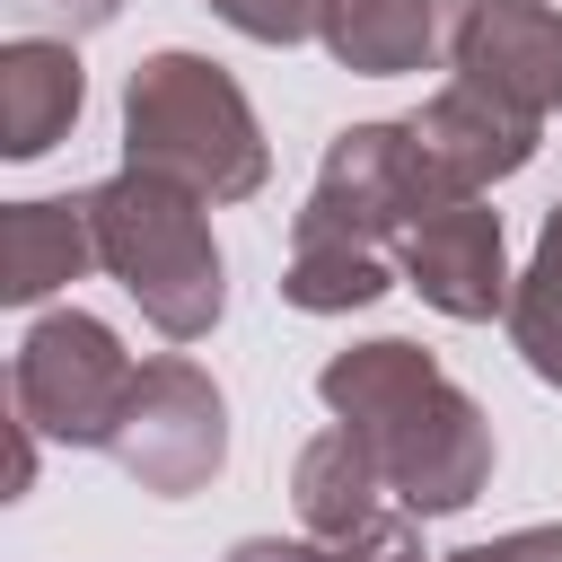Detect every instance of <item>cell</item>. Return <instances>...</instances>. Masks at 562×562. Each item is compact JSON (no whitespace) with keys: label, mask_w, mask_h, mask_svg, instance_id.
Instances as JSON below:
<instances>
[{"label":"cell","mask_w":562,"mask_h":562,"mask_svg":"<svg viewBox=\"0 0 562 562\" xmlns=\"http://www.w3.org/2000/svg\"><path fill=\"white\" fill-rule=\"evenodd\" d=\"M132 351L105 316L88 307H53L18 334V360H9V404L35 439L53 448H105L123 404H132Z\"/></svg>","instance_id":"277c9868"},{"label":"cell","mask_w":562,"mask_h":562,"mask_svg":"<svg viewBox=\"0 0 562 562\" xmlns=\"http://www.w3.org/2000/svg\"><path fill=\"white\" fill-rule=\"evenodd\" d=\"M325 9L334 0H211V18H228L246 44H307L325 35Z\"/></svg>","instance_id":"2e32d148"},{"label":"cell","mask_w":562,"mask_h":562,"mask_svg":"<svg viewBox=\"0 0 562 562\" xmlns=\"http://www.w3.org/2000/svg\"><path fill=\"white\" fill-rule=\"evenodd\" d=\"M509 342L544 386H562V211L536 228V255L509 290Z\"/></svg>","instance_id":"9a60e30c"},{"label":"cell","mask_w":562,"mask_h":562,"mask_svg":"<svg viewBox=\"0 0 562 562\" xmlns=\"http://www.w3.org/2000/svg\"><path fill=\"white\" fill-rule=\"evenodd\" d=\"M9 9H26V18L61 26V35H97V26H114V18H123V0H9Z\"/></svg>","instance_id":"d6986e66"},{"label":"cell","mask_w":562,"mask_h":562,"mask_svg":"<svg viewBox=\"0 0 562 562\" xmlns=\"http://www.w3.org/2000/svg\"><path fill=\"white\" fill-rule=\"evenodd\" d=\"M395 263H404V281L439 307V316H457V325H483V316H509V290H518V272H509V237H501V211L483 202V193H457V202H430L404 237H395Z\"/></svg>","instance_id":"52a82bcc"},{"label":"cell","mask_w":562,"mask_h":562,"mask_svg":"<svg viewBox=\"0 0 562 562\" xmlns=\"http://www.w3.org/2000/svg\"><path fill=\"white\" fill-rule=\"evenodd\" d=\"M97 211V263L123 281V299L167 334V342H202L228 307V263L211 237V202L149 176V167H114L105 184H88Z\"/></svg>","instance_id":"3957f363"},{"label":"cell","mask_w":562,"mask_h":562,"mask_svg":"<svg viewBox=\"0 0 562 562\" xmlns=\"http://www.w3.org/2000/svg\"><path fill=\"white\" fill-rule=\"evenodd\" d=\"M220 562H334V544H316V536H246Z\"/></svg>","instance_id":"ffe728a7"},{"label":"cell","mask_w":562,"mask_h":562,"mask_svg":"<svg viewBox=\"0 0 562 562\" xmlns=\"http://www.w3.org/2000/svg\"><path fill=\"white\" fill-rule=\"evenodd\" d=\"M123 167H149L202 202H246L272 176V140L246 88L211 53H149L123 79Z\"/></svg>","instance_id":"7a4b0ae2"},{"label":"cell","mask_w":562,"mask_h":562,"mask_svg":"<svg viewBox=\"0 0 562 562\" xmlns=\"http://www.w3.org/2000/svg\"><path fill=\"white\" fill-rule=\"evenodd\" d=\"M88 263H97V211H88V193H70V202H9L0 211V299L9 307L53 299Z\"/></svg>","instance_id":"4fadbf2b"},{"label":"cell","mask_w":562,"mask_h":562,"mask_svg":"<svg viewBox=\"0 0 562 562\" xmlns=\"http://www.w3.org/2000/svg\"><path fill=\"white\" fill-rule=\"evenodd\" d=\"M430 202H448L422 167L413 123H351L325 140L316 193L290 220V237H360V246H395Z\"/></svg>","instance_id":"8992f818"},{"label":"cell","mask_w":562,"mask_h":562,"mask_svg":"<svg viewBox=\"0 0 562 562\" xmlns=\"http://www.w3.org/2000/svg\"><path fill=\"white\" fill-rule=\"evenodd\" d=\"M290 501H299V527L316 536V544H351L360 527H378L386 518V465H378V448L351 430V422H334V430H316L307 448H299V465H290Z\"/></svg>","instance_id":"7c38bea8"},{"label":"cell","mask_w":562,"mask_h":562,"mask_svg":"<svg viewBox=\"0 0 562 562\" xmlns=\"http://www.w3.org/2000/svg\"><path fill=\"white\" fill-rule=\"evenodd\" d=\"M448 61H457V79L492 88L518 114H553L562 105V9H544V0H474L457 18Z\"/></svg>","instance_id":"9c48e42d"},{"label":"cell","mask_w":562,"mask_h":562,"mask_svg":"<svg viewBox=\"0 0 562 562\" xmlns=\"http://www.w3.org/2000/svg\"><path fill=\"white\" fill-rule=\"evenodd\" d=\"M334 562H430L422 553V518L413 509H386L378 527H360L351 544H334Z\"/></svg>","instance_id":"e0dca14e"},{"label":"cell","mask_w":562,"mask_h":562,"mask_svg":"<svg viewBox=\"0 0 562 562\" xmlns=\"http://www.w3.org/2000/svg\"><path fill=\"white\" fill-rule=\"evenodd\" d=\"M448 562H562V527H518V536H492V544H465Z\"/></svg>","instance_id":"ac0fdd59"},{"label":"cell","mask_w":562,"mask_h":562,"mask_svg":"<svg viewBox=\"0 0 562 562\" xmlns=\"http://www.w3.org/2000/svg\"><path fill=\"white\" fill-rule=\"evenodd\" d=\"M105 457H114L140 492L184 501V492H202V483L228 465V395L211 386V369H202V360L158 351V360H140L132 404H123V422H114Z\"/></svg>","instance_id":"5b68a950"},{"label":"cell","mask_w":562,"mask_h":562,"mask_svg":"<svg viewBox=\"0 0 562 562\" xmlns=\"http://www.w3.org/2000/svg\"><path fill=\"white\" fill-rule=\"evenodd\" d=\"M316 395H325L334 422H351L378 448L395 509L457 518V509L483 501V483H492V422L422 342H404V334L351 342V351H334L316 369Z\"/></svg>","instance_id":"6da1fadb"},{"label":"cell","mask_w":562,"mask_h":562,"mask_svg":"<svg viewBox=\"0 0 562 562\" xmlns=\"http://www.w3.org/2000/svg\"><path fill=\"white\" fill-rule=\"evenodd\" d=\"M79 105H88L79 35H9L0 44V158H44L53 140H70Z\"/></svg>","instance_id":"30bf717a"},{"label":"cell","mask_w":562,"mask_h":562,"mask_svg":"<svg viewBox=\"0 0 562 562\" xmlns=\"http://www.w3.org/2000/svg\"><path fill=\"white\" fill-rule=\"evenodd\" d=\"M465 9L474 0H334L316 44L360 79H404V70H430L457 44Z\"/></svg>","instance_id":"8fae6325"},{"label":"cell","mask_w":562,"mask_h":562,"mask_svg":"<svg viewBox=\"0 0 562 562\" xmlns=\"http://www.w3.org/2000/svg\"><path fill=\"white\" fill-rule=\"evenodd\" d=\"M413 140H422L430 184L457 202V193H492L501 176H518V167L536 158V140H544V114H518V105H501L492 88L448 79V88L413 114Z\"/></svg>","instance_id":"ba28073f"},{"label":"cell","mask_w":562,"mask_h":562,"mask_svg":"<svg viewBox=\"0 0 562 562\" xmlns=\"http://www.w3.org/2000/svg\"><path fill=\"white\" fill-rule=\"evenodd\" d=\"M395 281H404L395 246H360V237H290V263H281V299L307 316L378 307Z\"/></svg>","instance_id":"5bb4252c"}]
</instances>
